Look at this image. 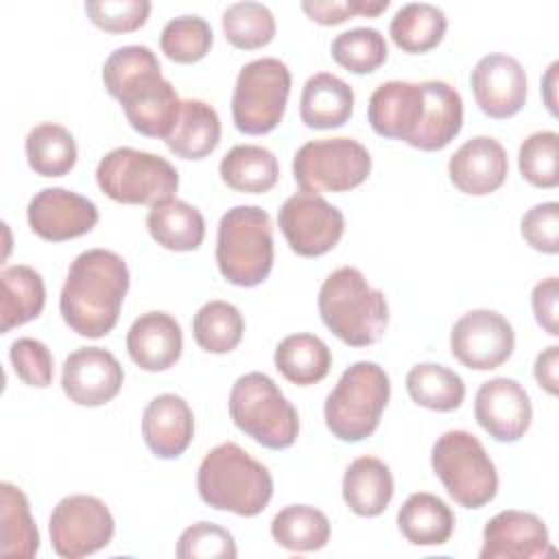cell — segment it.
<instances>
[{
	"label": "cell",
	"instance_id": "cell-2",
	"mask_svg": "<svg viewBox=\"0 0 559 559\" xmlns=\"http://www.w3.org/2000/svg\"><path fill=\"white\" fill-rule=\"evenodd\" d=\"M129 282V266L122 255L109 249L79 253L59 295V312L66 325L85 338L109 334L118 323Z\"/></svg>",
	"mask_w": 559,
	"mask_h": 559
},
{
	"label": "cell",
	"instance_id": "cell-5",
	"mask_svg": "<svg viewBox=\"0 0 559 559\" xmlns=\"http://www.w3.org/2000/svg\"><path fill=\"white\" fill-rule=\"evenodd\" d=\"M273 223L260 205H236L218 221L216 266L225 282L253 288L273 269Z\"/></svg>",
	"mask_w": 559,
	"mask_h": 559
},
{
	"label": "cell",
	"instance_id": "cell-18",
	"mask_svg": "<svg viewBox=\"0 0 559 559\" xmlns=\"http://www.w3.org/2000/svg\"><path fill=\"white\" fill-rule=\"evenodd\" d=\"M469 83L478 109L493 120L515 116L526 103V72L515 57L485 55L474 66Z\"/></svg>",
	"mask_w": 559,
	"mask_h": 559
},
{
	"label": "cell",
	"instance_id": "cell-39",
	"mask_svg": "<svg viewBox=\"0 0 559 559\" xmlns=\"http://www.w3.org/2000/svg\"><path fill=\"white\" fill-rule=\"evenodd\" d=\"M221 26L225 39L240 50H258L273 41L275 37V17L271 9L262 2H234L223 11Z\"/></svg>",
	"mask_w": 559,
	"mask_h": 559
},
{
	"label": "cell",
	"instance_id": "cell-47",
	"mask_svg": "<svg viewBox=\"0 0 559 559\" xmlns=\"http://www.w3.org/2000/svg\"><path fill=\"white\" fill-rule=\"evenodd\" d=\"M389 0H304L301 11L321 26H334L349 17H376L389 9Z\"/></svg>",
	"mask_w": 559,
	"mask_h": 559
},
{
	"label": "cell",
	"instance_id": "cell-7",
	"mask_svg": "<svg viewBox=\"0 0 559 559\" xmlns=\"http://www.w3.org/2000/svg\"><path fill=\"white\" fill-rule=\"evenodd\" d=\"M234 426L269 450H286L297 441L299 415L275 380L251 371L240 376L229 391Z\"/></svg>",
	"mask_w": 559,
	"mask_h": 559
},
{
	"label": "cell",
	"instance_id": "cell-15",
	"mask_svg": "<svg viewBox=\"0 0 559 559\" xmlns=\"http://www.w3.org/2000/svg\"><path fill=\"white\" fill-rule=\"evenodd\" d=\"M26 218L39 238L63 242L90 234L98 223V207L68 188H44L28 201Z\"/></svg>",
	"mask_w": 559,
	"mask_h": 559
},
{
	"label": "cell",
	"instance_id": "cell-11",
	"mask_svg": "<svg viewBox=\"0 0 559 559\" xmlns=\"http://www.w3.org/2000/svg\"><path fill=\"white\" fill-rule=\"evenodd\" d=\"M371 173L369 151L352 138H321L301 144L293 157V177L304 192H347Z\"/></svg>",
	"mask_w": 559,
	"mask_h": 559
},
{
	"label": "cell",
	"instance_id": "cell-30",
	"mask_svg": "<svg viewBox=\"0 0 559 559\" xmlns=\"http://www.w3.org/2000/svg\"><path fill=\"white\" fill-rule=\"evenodd\" d=\"M164 142L181 159L207 157L221 142V118L216 109L199 98L181 100L179 120Z\"/></svg>",
	"mask_w": 559,
	"mask_h": 559
},
{
	"label": "cell",
	"instance_id": "cell-13",
	"mask_svg": "<svg viewBox=\"0 0 559 559\" xmlns=\"http://www.w3.org/2000/svg\"><path fill=\"white\" fill-rule=\"evenodd\" d=\"M277 225L297 255L319 258L332 251L343 238L345 216L321 194L301 190L282 203Z\"/></svg>",
	"mask_w": 559,
	"mask_h": 559
},
{
	"label": "cell",
	"instance_id": "cell-9",
	"mask_svg": "<svg viewBox=\"0 0 559 559\" xmlns=\"http://www.w3.org/2000/svg\"><path fill=\"white\" fill-rule=\"evenodd\" d=\"M96 183L100 192L116 203L155 205L175 197L179 173L162 155L118 146L100 157Z\"/></svg>",
	"mask_w": 559,
	"mask_h": 559
},
{
	"label": "cell",
	"instance_id": "cell-16",
	"mask_svg": "<svg viewBox=\"0 0 559 559\" xmlns=\"http://www.w3.org/2000/svg\"><path fill=\"white\" fill-rule=\"evenodd\" d=\"M124 382V371L118 358L103 347L74 349L61 369V386L76 406H103L111 402Z\"/></svg>",
	"mask_w": 559,
	"mask_h": 559
},
{
	"label": "cell",
	"instance_id": "cell-26",
	"mask_svg": "<svg viewBox=\"0 0 559 559\" xmlns=\"http://www.w3.org/2000/svg\"><path fill=\"white\" fill-rule=\"evenodd\" d=\"M426 111L411 146L419 151L445 148L463 127V98L445 81H424Z\"/></svg>",
	"mask_w": 559,
	"mask_h": 559
},
{
	"label": "cell",
	"instance_id": "cell-35",
	"mask_svg": "<svg viewBox=\"0 0 559 559\" xmlns=\"http://www.w3.org/2000/svg\"><path fill=\"white\" fill-rule=\"evenodd\" d=\"M271 537L290 552H312L328 544L330 520L310 504H288L271 520Z\"/></svg>",
	"mask_w": 559,
	"mask_h": 559
},
{
	"label": "cell",
	"instance_id": "cell-14",
	"mask_svg": "<svg viewBox=\"0 0 559 559\" xmlns=\"http://www.w3.org/2000/svg\"><path fill=\"white\" fill-rule=\"evenodd\" d=\"M515 347L513 325L496 310L465 312L450 332V352L467 369L489 371L507 362Z\"/></svg>",
	"mask_w": 559,
	"mask_h": 559
},
{
	"label": "cell",
	"instance_id": "cell-44",
	"mask_svg": "<svg viewBox=\"0 0 559 559\" xmlns=\"http://www.w3.org/2000/svg\"><path fill=\"white\" fill-rule=\"evenodd\" d=\"M85 13L94 26L105 33H131L146 24L151 15L148 0H90Z\"/></svg>",
	"mask_w": 559,
	"mask_h": 559
},
{
	"label": "cell",
	"instance_id": "cell-25",
	"mask_svg": "<svg viewBox=\"0 0 559 559\" xmlns=\"http://www.w3.org/2000/svg\"><path fill=\"white\" fill-rule=\"evenodd\" d=\"M343 500L347 509L360 518L384 513L393 498V474L378 456L354 459L343 474Z\"/></svg>",
	"mask_w": 559,
	"mask_h": 559
},
{
	"label": "cell",
	"instance_id": "cell-49",
	"mask_svg": "<svg viewBox=\"0 0 559 559\" xmlns=\"http://www.w3.org/2000/svg\"><path fill=\"white\" fill-rule=\"evenodd\" d=\"M533 376L548 395L559 393V347L557 345H550L537 354L533 365Z\"/></svg>",
	"mask_w": 559,
	"mask_h": 559
},
{
	"label": "cell",
	"instance_id": "cell-1",
	"mask_svg": "<svg viewBox=\"0 0 559 559\" xmlns=\"http://www.w3.org/2000/svg\"><path fill=\"white\" fill-rule=\"evenodd\" d=\"M103 83L138 133L159 140L173 133L181 100L173 83L162 76L159 59L148 46L116 48L103 63Z\"/></svg>",
	"mask_w": 559,
	"mask_h": 559
},
{
	"label": "cell",
	"instance_id": "cell-17",
	"mask_svg": "<svg viewBox=\"0 0 559 559\" xmlns=\"http://www.w3.org/2000/svg\"><path fill=\"white\" fill-rule=\"evenodd\" d=\"M478 426L500 443H513L524 437L533 419V406L526 389L507 376L483 382L474 400Z\"/></svg>",
	"mask_w": 559,
	"mask_h": 559
},
{
	"label": "cell",
	"instance_id": "cell-4",
	"mask_svg": "<svg viewBox=\"0 0 559 559\" xmlns=\"http://www.w3.org/2000/svg\"><path fill=\"white\" fill-rule=\"evenodd\" d=\"M317 306L323 325L349 347L376 345L389 325L384 293L354 266H341L323 280Z\"/></svg>",
	"mask_w": 559,
	"mask_h": 559
},
{
	"label": "cell",
	"instance_id": "cell-27",
	"mask_svg": "<svg viewBox=\"0 0 559 559\" xmlns=\"http://www.w3.org/2000/svg\"><path fill=\"white\" fill-rule=\"evenodd\" d=\"M0 332L9 334L37 319L46 306V286L41 275L26 266L13 264L0 271Z\"/></svg>",
	"mask_w": 559,
	"mask_h": 559
},
{
	"label": "cell",
	"instance_id": "cell-12",
	"mask_svg": "<svg viewBox=\"0 0 559 559\" xmlns=\"http://www.w3.org/2000/svg\"><path fill=\"white\" fill-rule=\"evenodd\" d=\"M116 531L109 507L87 493L61 498L48 522L52 550L63 559H81L109 546Z\"/></svg>",
	"mask_w": 559,
	"mask_h": 559
},
{
	"label": "cell",
	"instance_id": "cell-50",
	"mask_svg": "<svg viewBox=\"0 0 559 559\" xmlns=\"http://www.w3.org/2000/svg\"><path fill=\"white\" fill-rule=\"evenodd\" d=\"M559 61H552L542 79V96H544V103L548 107V111L552 116H557V96H555V90H557V83H559Z\"/></svg>",
	"mask_w": 559,
	"mask_h": 559
},
{
	"label": "cell",
	"instance_id": "cell-3",
	"mask_svg": "<svg viewBox=\"0 0 559 559\" xmlns=\"http://www.w3.org/2000/svg\"><path fill=\"white\" fill-rule=\"evenodd\" d=\"M197 491L201 500L240 518L262 513L273 498V476L266 465L253 459L234 441L214 445L197 472Z\"/></svg>",
	"mask_w": 559,
	"mask_h": 559
},
{
	"label": "cell",
	"instance_id": "cell-43",
	"mask_svg": "<svg viewBox=\"0 0 559 559\" xmlns=\"http://www.w3.org/2000/svg\"><path fill=\"white\" fill-rule=\"evenodd\" d=\"M238 555L234 535L214 524V522H197L188 526L177 542L179 559H234Z\"/></svg>",
	"mask_w": 559,
	"mask_h": 559
},
{
	"label": "cell",
	"instance_id": "cell-41",
	"mask_svg": "<svg viewBox=\"0 0 559 559\" xmlns=\"http://www.w3.org/2000/svg\"><path fill=\"white\" fill-rule=\"evenodd\" d=\"M214 44L212 26L199 15H179L166 22L159 35L162 52L175 63L201 61Z\"/></svg>",
	"mask_w": 559,
	"mask_h": 559
},
{
	"label": "cell",
	"instance_id": "cell-42",
	"mask_svg": "<svg viewBox=\"0 0 559 559\" xmlns=\"http://www.w3.org/2000/svg\"><path fill=\"white\" fill-rule=\"evenodd\" d=\"M520 175L535 188L559 183V135L555 131L531 133L518 151Z\"/></svg>",
	"mask_w": 559,
	"mask_h": 559
},
{
	"label": "cell",
	"instance_id": "cell-34",
	"mask_svg": "<svg viewBox=\"0 0 559 559\" xmlns=\"http://www.w3.org/2000/svg\"><path fill=\"white\" fill-rule=\"evenodd\" d=\"M0 552L31 559L39 550V531L24 491L11 483L0 485Z\"/></svg>",
	"mask_w": 559,
	"mask_h": 559
},
{
	"label": "cell",
	"instance_id": "cell-20",
	"mask_svg": "<svg viewBox=\"0 0 559 559\" xmlns=\"http://www.w3.org/2000/svg\"><path fill=\"white\" fill-rule=\"evenodd\" d=\"M426 111V90L421 83L386 81L380 83L367 105V118L371 129L391 140H402L411 146L415 133L421 127Z\"/></svg>",
	"mask_w": 559,
	"mask_h": 559
},
{
	"label": "cell",
	"instance_id": "cell-45",
	"mask_svg": "<svg viewBox=\"0 0 559 559\" xmlns=\"http://www.w3.org/2000/svg\"><path fill=\"white\" fill-rule=\"evenodd\" d=\"M9 360L15 371V376L35 389H46L52 382L55 365H52V354L46 347V343L22 336L11 343L9 347Z\"/></svg>",
	"mask_w": 559,
	"mask_h": 559
},
{
	"label": "cell",
	"instance_id": "cell-38",
	"mask_svg": "<svg viewBox=\"0 0 559 559\" xmlns=\"http://www.w3.org/2000/svg\"><path fill=\"white\" fill-rule=\"evenodd\" d=\"M245 334L240 310L223 299L203 304L192 319V336L207 354H229L238 347Z\"/></svg>",
	"mask_w": 559,
	"mask_h": 559
},
{
	"label": "cell",
	"instance_id": "cell-48",
	"mask_svg": "<svg viewBox=\"0 0 559 559\" xmlns=\"http://www.w3.org/2000/svg\"><path fill=\"white\" fill-rule=\"evenodd\" d=\"M559 282L557 277H546L542 282H537L533 286L531 293V306H533V314L535 321L544 328V332H548L550 336H559Z\"/></svg>",
	"mask_w": 559,
	"mask_h": 559
},
{
	"label": "cell",
	"instance_id": "cell-19",
	"mask_svg": "<svg viewBox=\"0 0 559 559\" xmlns=\"http://www.w3.org/2000/svg\"><path fill=\"white\" fill-rule=\"evenodd\" d=\"M548 555H555L548 528L531 511H500L483 528L480 559H535Z\"/></svg>",
	"mask_w": 559,
	"mask_h": 559
},
{
	"label": "cell",
	"instance_id": "cell-22",
	"mask_svg": "<svg viewBox=\"0 0 559 559\" xmlns=\"http://www.w3.org/2000/svg\"><path fill=\"white\" fill-rule=\"evenodd\" d=\"M142 437L157 459H179L194 437L192 408L175 393L153 397L142 413Z\"/></svg>",
	"mask_w": 559,
	"mask_h": 559
},
{
	"label": "cell",
	"instance_id": "cell-8",
	"mask_svg": "<svg viewBox=\"0 0 559 559\" xmlns=\"http://www.w3.org/2000/svg\"><path fill=\"white\" fill-rule=\"evenodd\" d=\"M430 465L448 496L465 509H480L498 493L496 465L467 430L443 432L432 445Z\"/></svg>",
	"mask_w": 559,
	"mask_h": 559
},
{
	"label": "cell",
	"instance_id": "cell-28",
	"mask_svg": "<svg viewBox=\"0 0 559 559\" xmlns=\"http://www.w3.org/2000/svg\"><path fill=\"white\" fill-rule=\"evenodd\" d=\"M146 229L168 251H194L205 238V218L194 205L173 197L151 205Z\"/></svg>",
	"mask_w": 559,
	"mask_h": 559
},
{
	"label": "cell",
	"instance_id": "cell-23",
	"mask_svg": "<svg viewBox=\"0 0 559 559\" xmlns=\"http://www.w3.org/2000/svg\"><path fill=\"white\" fill-rule=\"evenodd\" d=\"M183 349V332L179 321L164 312L151 310L140 314L127 332L129 358L144 371L170 369Z\"/></svg>",
	"mask_w": 559,
	"mask_h": 559
},
{
	"label": "cell",
	"instance_id": "cell-21",
	"mask_svg": "<svg viewBox=\"0 0 559 559\" xmlns=\"http://www.w3.org/2000/svg\"><path fill=\"white\" fill-rule=\"evenodd\" d=\"M507 173V151L491 135H476L463 142L448 162L452 186L472 197L496 192L504 183Z\"/></svg>",
	"mask_w": 559,
	"mask_h": 559
},
{
	"label": "cell",
	"instance_id": "cell-37",
	"mask_svg": "<svg viewBox=\"0 0 559 559\" xmlns=\"http://www.w3.org/2000/svg\"><path fill=\"white\" fill-rule=\"evenodd\" d=\"M31 170L41 177H63L76 164V142L72 133L57 122L33 127L24 142Z\"/></svg>",
	"mask_w": 559,
	"mask_h": 559
},
{
	"label": "cell",
	"instance_id": "cell-29",
	"mask_svg": "<svg viewBox=\"0 0 559 559\" xmlns=\"http://www.w3.org/2000/svg\"><path fill=\"white\" fill-rule=\"evenodd\" d=\"M397 528L413 546H441L454 533V513L439 496L417 491L400 507Z\"/></svg>",
	"mask_w": 559,
	"mask_h": 559
},
{
	"label": "cell",
	"instance_id": "cell-6",
	"mask_svg": "<svg viewBox=\"0 0 559 559\" xmlns=\"http://www.w3.org/2000/svg\"><path fill=\"white\" fill-rule=\"evenodd\" d=\"M391 397L386 371L371 360L349 365L328 393L323 419L332 437L345 443H358L376 432Z\"/></svg>",
	"mask_w": 559,
	"mask_h": 559
},
{
	"label": "cell",
	"instance_id": "cell-10",
	"mask_svg": "<svg viewBox=\"0 0 559 559\" xmlns=\"http://www.w3.org/2000/svg\"><path fill=\"white\" fill-rule=\"evenodd\" d=\"M290 83L288 66L275 57L245 63L231 94L234 127L247 135L271 133L284 118Z\"/></svg>",
	"mask_w": 559,
	"mask_h": 559
},
{
	"label": "cell",
	"instance_id": "cell-40",
	"mask_svg": "<svg viewBox=\"0 0 559 559\" xmlns=\"http://www.w3.org/2000/svg\"><path fill=\"white\" fill-rule=\"evenodd\" d=\"M330 52L341 68L354 74L376 72L389 57L384 35L371 26H356L338 33Z\"/></svg>",
	"mask_w": 559,
	"mask_h": 559
},
{
	"label": "cell",
	"instance_id": "cell-46",
	"mask_svg": "<svg viewBox=\"0 0 559 559\" xmlns=\"http://www.w3.org/2000/svg\"><path fill=\"white\" fill-rule=\"evenodd\" d=\"M522 238L542 253L555 255L559 251V203L546 201L533 205L520 221Z\"/></svg>",
	"mask_w": 559,
	"mask_h": 559
},
{
	"label": "cell",
	"instance_id": "cell-31",
	"mask_svg": "<svg viewBox=\"0 0 559 559\" xmlns=\"http://www.w3.org/2000/svg\"><path fill=\"white\" fill-rule=\"evenodd\" d=\"M223 183L236 192L264 194L280 179L277 157L260 144H236L218 164Z\"/></svg>",
	"mask_w": 559,
	"mask_h": 559
},
{
	"label": "cell",
	"instance_id": "cell-32",
	"mask_svg": "<svg viewBox=\"0 0 559 559\" xmlns=\"http://www.w3.org/2000/svg\"><path fill=\"white\" fill-rule=\"evenodd\" d=\"M273 360L277 371L288 382L297 386H310L330 373L332 352L319 336L297 332L277 343Z\"/></svg>",
	"mask_w": 559,
	"mask_h": 559
},
{
	"label": "cell",
	"instance_id": "cell-36",
	"mask_svg": "<svg viewBox=\"0 0 559 559\" xmlns=\"http://www.w3.org/2000/svg\"><path fill=\"white\" fill-rule=\"evenodd\" d=\"M406 391L417 406L450 413L465 400L463 378L437 362H419L406 373Z\"/></svg>",
	"mask_w": 559,
	"mask_h": 559
},
{
	"label": "cell",
	"instance_id": "cell-33",
	"mask_svg": "<svg viewBox=\"0 0 559 559\" xmlns=\"http://www.w3.org/2000/svg\"><path fill=\"white\" fill-rule=\"evenodd\" d=\"M445 31V13L428 2L402 4L389 24V35L393 44L411 55H421L437 48Z\"/></svg>",
	"mask_w": 559,
	"mask_h": 559
},
{
	"label": "cell",
	"instance_id": "cell-24",
	"mask_svg": "<svg viewBox=\"0 0 559 559\" xmlns=\"http://www.w3.org/2000/svg\"><path fill=\"white\" fill-rule=\"evenodd\" d=\"M354 114V90L332 72L312 74L301 90L299 116L308 129L343 127Z\"/></svg>",
	"mask_w": 559,
	"mask_h": 559
}]
</instances>
